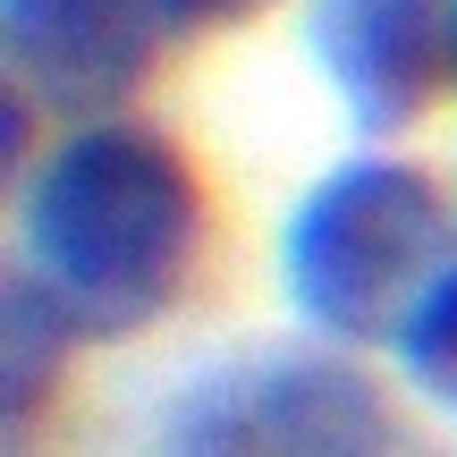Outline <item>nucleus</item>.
Listing matches in <instances>:
<instances>
[{"label": "nucleus", "mask_w": 457, "mask_h": 457, "mask_svg": "<svg viewBox=\"0 0 457 457\" xmlns=\"http://www.w3.org/2000/svg\"><path fill=\"white\" fill-rule=\"evenodd\" d=\"M9 68L60 111H102L153 68V0H0Z\"/></svg>", "instance_id": "obj_4"}, {"label": "nucleus", "mask_w": 457, "mask_h": 457, "mask_svg": "<svg viewBox=\"0 0 457 457\" xmlns=\"http://www.w3.org/2000/svg\"><path fill=\"white\" fill-rule=\"evenodd\" d=\"M313 60L364 128H398L449 68V17L441 0H313Z\"/></svg>", "instance_id": "obj_5"}, {"label": "nucleus", "mask_w": 457, "mask_h": 457, "mask_svg": "<svg viewBox=\"0 0 457 457\" xmlns=\"http://www.w3.org/2000/svg\"><path fill=\"white\" fill-rule=\"evenodd\" d=\"M195 179L153 128H77L26 187V288L68 330H136L195 254Z\"/></svg>", "instance_id": "obj_1"}, {"label": "nucleus", "mask_w": 457, "mask_h": 457, "mask_svg": "<svg viewBox=\"0 0 457 457\" xmlns=\"http://www.w3.org/2000/svg\"><path fill=\"white\" fill-rule=\"evenodd\" d=\"M398 356H407V373L424 381L432 398H449V407H457V271H441V279H432V296L407 313Z\"/></svg>", "instance_id": "obj_6"}, {"label": "nucleus", "mask_w": 457, "mask_h": 457, "mask_svg": "<svg viewBox=\"0 0 457 457\" xmlns=\"http://www.w3.org/2000/svg\"><path fill=\"white\" fill-rule=\"evenodd\" d=\"M170 457H415L381 398L339 364L279 356L195 398Z\"/></svg>", "instance_id": "obj_3"}, {"label": "nucleus", "mask_w": 457, "mask_h": 457, "mask_svg": "<svg viewBox=\"0 0 457 457\" xmlns=\"http://www.w3.org/2000/svg\"><path fill=\"white\" fill-rule=\"evenodd\" d=\"M441 262V195L407 162H347L288 220V296L330 339L407 330Z\"/></svg>", "instance_id": "obj_2"}, {"label": "nucleus", "mask_w": 457, "mask_h": 457, "mask_svg": "<svg viewBox=\"0 0 457 457\" xmlns=\"http://www.w3.org/2000/svg\"><path fill=\"white\" fill-rule=\"evenodd\" d=\"M262 0H153V17L162 26H237V17H254Z\"/></svg>", "instance_id": "obj_7"}, {"label": "nucleus", "mask_w": 457, "mask_h": 457, "mask_svg": "<svg viewBox=\"0 0 457 457\" xmlns=\"http://www.w3.org/2000/svg\"><path fill=\"white\" fill-rule=\"evenodd\" d=\"M441 17H449V77H457V0H441Z\"/></svg>", "instance_id": "obj_8"}]
</instances>
